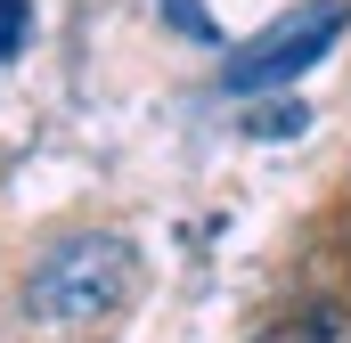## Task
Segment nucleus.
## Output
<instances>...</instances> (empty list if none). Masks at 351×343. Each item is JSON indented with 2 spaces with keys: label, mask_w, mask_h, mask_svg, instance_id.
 <instances>
[{
  "label": "nucleus",
  "mask_w": 351,
  "mask_h": 343,
  "mask_svg": "<svg viewBox=\"0 0 351 343\" xmlns=\"http://www.w3.org/2000/svg\"><path fill=\"white\" fill-rule=\"evenodd\" d=\"M262 343H351V311H335V303H319V311H294V319H278Z\"/></svg>",
  "instance_id": "nucleus-3"
},
{
  "label": "nucleus",
  "mask_w": 351,
  "mask_h": 343,
  "mask_svg": "<svg viewBox=\"0 0 351 343\" xmlns=\"http://www.w3.org/2000/svg\"><path fill=\"white\" fill-rule=\"evenodd\" d=\"M343 33H351V0H302V8H286L278 25H262V33L237 49V66H221V90H229V98H262V90L302 82Z\"/></svg>",
  "instance_id": "nucleus-2"
},
{
  "label": "nucleus",
  "mask_w": 351,
  "mask_h": 343,
  "mask_svg": "<svg viewBox=\"0 0 351 343\" xmlns=\"http://www.w3.org/2000/svg\"><path fill=\"white\" fill-rule=\"evenodd\" d=\"M294 131H311V106L302 98H269V106L245 98V139H294Z\"/></svg>",
  "instance_id": "nucleus-4"
},
{
  "label": "nucleus",
  "mask_w": 351,
  "mask_h": 343,
  "mask_svg": "<svg viewBox=\"0 0 351 343\" xmlns=\"http://www.w3.org/2000/svg\"><path fill=\"white\" fill-rule=\"evenodd\" d=\"M156 8H164V25H172L180 41H196V49H213V41H221V25H213V8H204V0H156Z\"/></svg>",
  "instance_id": "nucleus-5"
},
{
  "label": "nucleus",
  "mask_w": 351,
  "mask_h": 343,
  "mask_svg": "<svg viewBox=\"0 0 351 343\" xmlns=\"http://www.w3.org/2000/svg\"><path fill=\"white\" fill-rule=\"evenodd\" d=\"M131 286H139L131 237H114V229H74V237H58L49 254L25 270V319L82 335V327L114 319V311L131 303Z\"/></svg>",
  "instance_id": "nucleus-1"
},
{
  "label": "nucleus",
  "mask_w": 351,
  "mask_h": 343,
  "mask_svg": "<svg viewBox=\"0 0 351 343\" xmlns=\"http://www.w3.org/2000/svg\"><path fill=\"white\" fill-rule=\"evenodd\" d=\"M25 33H33V0H0V66L25 49Z\"/></svg>",
  "instance_id": "nucleus-6"
}]
</instances>
